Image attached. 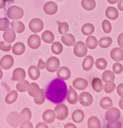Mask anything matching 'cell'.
Returning a JSON list of instances; mask_svg holds the SVG:
<instances>
[{
    "label": "cell",
    "mask_w": 123,
    "mask_h": 128,
    "mask_svg": "<svg viewBox=\"0 0 123 128\" xmlns=\"http://www.w3.org/2000/svg\"><path fill=\"white\" fill-rule=\"evenodd\" d=\"M78 100L80 104L84 106H89L93 102V96L87 92L81 93Z\"/></svg>",
    "instance_id": "obj_9"
},
{
    "label": "cell",
    "mask_w": 123,
    "mask_h": 128,
    "mask_svg": "<svg viewBox=\"0 0 123 128\" xmlns=\"http://www.w3.org/2000/svg\"><path fill=\"white\" fill-rule=\"evenodd\" d=\"M36 128H48V126H47V124H46L44 122H40L38 123L36 127Z\"/></svg>",
    "instance_id": "obj_55"
},
{
    "label": "cell",
    "mask_w": 123,
    "mask_h": 128,
    "mask_svg": "<svg viewBox=\"0 0 123 128\" xmlns=\"http://www.w3.org/2000/svg\"><path fill=\"white\" fill-rule=\"evenodd\" d=\"M29 84V82L26 80L20 81L16 84V90L20 92H25L27 91Z\"/></svg>",
    "instance_id": "obj_39"
},
{
    "label": "cell",
    "mask_w": 123,
    "mask_h": 128,
    "mask_svg": "<svg viewBox=\"0 0 123 128\" xmlns=\"http://www.w3.org/2000/svg\"><path fill=\"white\" fill-rule=\"evenodd\" d=\"M18 98V93L16 90H13L8 93L5 97V102L8 104H11L15 102Z\"/></svg>",
    "instance_id": "obj_33"
},
{
    "label": "cell",
    "mask_w": 123,
    "mask_h": 128,
    "mask_svg": "<svg viewBox=\"0 0 123 128\" xmlns=\"http://www.w3.org/2000/svg\"><path fill=\"white\" fill-rule=\"evenodd\" d=\"M107 2L111 4H115L116 3H117L119 0H107Z\"/></svg>",
    "instance_id": "obj_59"
},
{
    "label": "cell",
    "mask_w": 123,
    "mask_h": 128,
    "mask_svg": "<svg viewBox=\"0 0 123 128\" xmlns=\"http://www.w3.org/2000/svg\"><path fill=\"white\" fill-rule=\"evenodd\" d=\"M24 10L19 7L13 5L10 6L7 11V16L11 20H19L24 16Z\"/></svg>",
    "instance_id": "obj_2"
},
{
    "label": "cell",
    "mask_w": 123,
    "mask_h": 128,
    "mask_svg": "<svg viewBox=\"0 0 123 128\" xmlns=\"http://www.w3.org/2000/svg\"><path fill=\"white\" fill-rule=\"evenodd\" d=\"M78 94L72 87L70 86L67 96V100L68 102L71 104H75L78 102Z\"/></svg>",
    "instance_id": "obj_18"
},
{
    "label": "cell",
    "mask_w": 123,
    "mask_h": 128,
    "mask_svg": "<svg viewBox=\"0 0 123 128\" xmlns=\"http://www.w3.org/2000/svg\"><path fill=\"white\" fill-rule=\"evenodd\" d=\"M14 64L13 58L10 55H6L2 58L0 60V67L4 70L11 68Z\"/></svg>",
    "instance_id": "obj_10"
},
{
    "label": "cell",
    "mask_w": 123,
    "mask_h": 128,
    "mask_svg": "<svg viewBox=\"0 0 123 128\" xmlns=\"http://www.w3.org/2000/svg\"><path fill=\"white\" fill-rule=\"evenodd\" d=\"M112 43V39L109 36L101 38L99 42V45L102 48H107L111 46Z\"/></svg>",
    "instance_id": "obj_38"
},
{
    "label": "cell",
    "mask_w": 123,
    "mask_h": 128,
    "mask_svg": "<svg viewBox=\"0 0 123 128\" xmlns=\"http://www.w3.org/2000/svg\"><path fill=\"white\" fill-rule=\"evenodd\" d=\"M57 76L59 78L67 80H69L71 76V72L67 67H61L59 68L57 72Z\"/></svg>",
    "instance_id": "obj_14"
},
{
    "label": "cell",
    "mask_w": 123,
    "mask_h": 128,
    "mask_svg": "<svg viewBox=\"0 0 123 128\" xmlns=\"http://www.w3.org/2000/svg\"><path fill=\"white\" fill-rule=\"evenodd\" d=\"M41 38L37 34L30 36L28 38L27 43L29 47L32 49H36L41 45Z\"/></svg>",
    "instance_id": "obj_11"
},
{
    "label": "cell",
    "mask_w": 123,
    "mask_h": 128,
    "mask_svg": "<svg viewBox=\"0 0 123 128\" xmlns=\"http://www.w3.org/2000/svg\"><path fill=\"white\" fill-rule=\"evenodd\" d=\"M95 31V27L91 23H86L81 28V32L84 35L89 36Z\"/></svg>",
    "instance_id": "obj_34"
},
{
    "label": "cell",
    "mask_w": 123,
    "mask_h": 128,
    "mask_svg": "<svg viewBox=\"0 0 123 128\" xmlns=\"http://www.w3.org/2000/svg\"><path fill=\"white\" fill-rule=\"evenodd\" d=\"M86 45L90 49H95L98 45V41L94 36H89L86 40Z\"/></svg>",
    "instance_id": "obj_36"
},
{
    "label": "cell",
    "mask_w": 123,
    "mask_h": 128,
    "mask_svg": "<svg viewBox=\"0 0 123 128\" xmlns=\"http://www.w3.org/2000/svg\"><path fill=\"white\" fill-rule=\"evenodd\" d=\"M29 28L34 33H38L42 31L44 24L43 20L39 18H34L31 20L29 23Z\"/></svg>",
    "instance_id": "obj_7"
},
{
    "label": "cell",
    "mask_w": 123,
    "mask_h": 128,
    "mask_svg": "<svg viewBox=\"0 0 123 128\" xmlns=\"http://www.w3.org/2000/svg\"><path fill=\"white\" fill-rule=\"evenodd\" d=\"M10 25V21L7 18H0V31H6L9 28Z\"/></svg>",
    "instance_id": "obj_43"
},
{
    "label": "cell",
    "mask_w": 123,
    "mask_h": 128,
    "mask_svg": "<svg viewBox=\"0 0 123 128\" xmlns=\"http://www.w3.org/2000/svg\"><path fill=\"white\" fill-rule=\"evenodd\" d=\"M105 117L108 122L118 121L121 117V112L116 108H110L106 112Z\"/></svg>",
    "instance_id": "obj_8"
},
{
    "label": "cell",
    "mask_w": 123,
    "mask_h": 128,
    "mask_svg": "<svg viewBox=\"0 0 123 128\" xmlns=\"http://www.w3.org/2000/svg\"><path fill=\"white\" fill-rule=\"evenodd\" d=\"M111 58L116 62H121L123 60V50L120 48H115L110 53Z\"/></svg>",
    "instance_id": "obj_19"
},
{
    "label": "cell",
    "mask_w": 123,
    "mask_h": 128,
    "mask_svg": "<svg viewBox=\"0 0 123 128\" xmlns=\"http://www.w3.org/2000/svg\"><path fill=\"white\" fill-rule=\"evenodd\" d=\"M117 91L120 96L121 98H123V83L118 85L117 88Z\"/></svg>",
    "instance_id": "obj_50"
},
{
    "label": "cell",
    "mask_w": 123,
    "mask_h": 128,
    "mask_svg": "<svg viewBox=\"0 0 123 128\" xmlns=\"http://www.w3.org/2000/svg\"><path fill=\"white\" fill-rule=\"evenodd\" d=\"M56 118V115L54 111L48 109L46 110L43 115V119L44 122L46 124H52Z\"/></svg>",
    "instance_id": "obj_15"
},
{
    "label": "cell",
    "mask_w": 123,
    "mask_h": 128,
    "mask_svg": "<svg viewBox=\"0 0 123 128\" xmlns=\"http://www.w3.org/2000/svg\"><path fill=\"white\" fill-rule=\"evenodd\" d=\"M92 87L96 92H101L103 89V84L102 80L99 78H94L92 81Z\"/></svg>",
    "instance_id": "obj_35"
},
{
    "label": "cell",
    "mask_w": 123,
    "mask_h": 128,
    "mask_svg": "<svg viewBox=\"0 0 123 128\" xmlns=\"http://www.w3.org/2000/svg\"><path fill=\"white\" fill-rule=\"evenodd\" d=\"M118 7L120 11L123 12V0H119L118 3Z\"/></svg>",
    "instance_id": "obj_54"
},
{
    "label": "cell",
    "mask_w": 123,
    "mask_h": 128,
    "mask_svg": "<svg viewBox=\"0 0 123 128\" xmlns=\"http://www.w3.org/2000/svg\"><path fill=\"white\" fill-rule=\"evenodd\" d=\"M84 119V113L82 110H76L72 114V120L74 122L79 124Z\"/></svg>",
    "instance_id": "obj_29"
},
{
    "label": "cell",
    "mask_w": 123,
    "mask_h": 128,
    "mask_svg": "<svg viewBox=\"0 0 123 128\" xmlns=\"http://www.w3.org/2000/svg\"><path fill=\"white\" fill-rule=\"evenodd\" d=\"M19 115L22 123L30 121L32 118L31 111L30 109L28 108H24L21 112H20Z\"/></svg>",
    "instance_id": "obj_31"
},
{
    "label": "cell",
    "mask_w": 123,
    "mask_h": 128,
    "mask_svg": "<svg viewBox=\"0 0 123 128\" xmlns=\"http://www.w3.org/2000/svg\"><path fill=\"white\" fill-rule=\"evenodd\" d=\"M26 50L25 45L22 42H17L12 47V52L16 56H20L24 54Z\"/></svg>",
    "instance_id": "obj_23"
},
{
    "label": "cell",
    "mask_w": 123,
    "mask_h": 128,
    "mask_svg": "<svg viewBox=\"0 0 123 128\" xmlns=\"http://www.w3.org/2000/svg\"><path fill=\"white\" fill-rule=\"evenodd\" d=\"M118 42L119 46L123 49V33L121 34L118 38Z\"/></svg>",
    "instance_id": "obj_53"
},
{
    "label": "cell",
    "mask_w": 123,
    "mask_h": 128,
    "mask_svg": "<svg viewBox=\"0 0 123 128\" xmlns=\"http://www.w3.org/2000/svg\"><path fill=\"white\" fill-rule=\"evenodd\" d=\"M3 76V71L2 70V69L0 68V80H1Z\"/></svg>",
    "instance_id": "obj_60"
},
{
    "label": "cell",
    "mask_w": 123,
    "mask_h": 128,
    "mask_svg": "<svg viewBox=\"0 0 123 128\" xmlns=\"http://www.w3.org/2000/svg\"><path fill=\"white\" fill-rule=\"evenodd\" d=\"M46 64L47 70L51 73L56 72L59 69L60 66L59 60L55 56L50 58L47 60Z\"/></svg>",
    "instance_id": "obj_5"
},
{
    "label": "cell",
    "mask_w": 123,
    "mask_h": 128,
    "mask_svg": "<svg viewBox=\"0 0 123 128\" xmlns=\"http://www.w3.org/2000/svg\"><path fill=\"white\" fill-rule=\"evenodd\" d=\"M57 4L53 1H49L46 3L44 6V12L50 16L54 15L58 11Z\"/></svg>",
    "instance_id": "obj_12"
},
{
    "label": "cell",
    "mask_w": 123,
    "mask_h": 128,
    "mask_svg": "<svg viewBox=\"0 0 123 128\" xmlns=\"http://www.w3.org/2000/svg\"><path fill=\"white\" fill-rule=\"evenodd\" d=\"M94 65V58L91 56H88L85 58L82 63V67L84 70L88 71L93 67Z\"/></svg>",
    "instance_id": "obj_25"
},
{
    "label": "cell",
    "mask_w": 123,
    "mask_h": 128,
    "mask_svg": "<svg viewBox=\"0 0 123 128\" xmlns=\"http://www.w3.org/2000/svg\"><path fill=\"white\" fill-rule=\"evenodd\" d=\"M28 72L30 78L33 80H38L40 76L39 69L35 66H30L28 70Z\"/></svg>",
    "instance_id": "obj_22"
},
{
    "label": "cell",
    "mask_w": 123,
    "mask_h": 128,
    "mask_svg": "<svg viewBox=\"0 0 123 128\" xmlns=\"http://www.w3.org/2000/svg\"><path fill=\"white\" fill-rule=\"evenodd\" d=\"M3 38L5 42L8 43H12L16 38L15 32L12 28H8L5 31L3 35Z\"/></svg>",
    "instance_id": "obj_17"
},
{
    "label": "cell",
    "mask_w": 123,
    "mask_h": 128,
    "mask_svg": "<svg viewBox=\"0 0 123 128\" xmlns=\"http://www.w3.org/2000/svg\"><path fill=\"white\" fill-rule=\"evenodd\" d=\"M81 6L87 11L94 10L96 6V3L95 0H82L81 1Z\"/></svg>",
    "instance_id": "obj_30"
},
{
    "label": "cell",
    "mask_w": 123,
    "mask_h": 128,
    "mask_svg": "<svg viewBox=\"0 0 123 128\" xmlns=\"http://www.w3.org/2000/svg\"><path fill=\"white\" fill-rule=\"evenodd\" d=\"M88 82L84 78H77L73 82L74 88L78 90H84L88 87Z\"/></svg>",
    "instance_id": "obj_13"
},
{
    "label": "cell",
    "mask_w": 123,
    "mask_h": 128,
    "mask_svg": "<svg viewBox=\"0 0 123 128\" xmlns=\"http://www.w3.org/2000/svg\"><path fill=\"white\" fill-rule=\"evenodd\" d=\"M7 121L8 124L12 128H17L22 123L19 114L16 111L9 113L7 118Z\"/></svg>",
    "instance_id": "obj_4"
},
{
    "label": "cell",
    "mask_w": 123,
    "mask_h": 128,
    "mask_svg": "<svg viewBox=\"0 0 123 128\" xmlns=\"http://www.w3.org/2000/svg\"><path fill=\"white\" fill-rule=\"evenodd\" d=\"M42 40L48 44L53 43L54 39L55 36L52 31L50 30H46L44 32L42 36Z\"/></svg>",
    "instance_id": "obj_28"
},
{
    "label": "cell",
    "mask_w": 123,
    "mask_h": 128,
    "mask_svg": "<svg viewBox=\"0 0 123 128\" xmlns=\"http://www.w3.org/2000/svg\"><path fill=\"white\" fill-rule=\"evenodd\" d=\"M20 128H33V126L32 124L29 122H23L20 126Z\"/></svg>",
    "instance_id": "obj_51"
},
{
    "label": "cell",
    "mask_w": 123,
    "mask_h": 128,
    "mask_svg": "<svg viewBox=\"0 0 123 128\" xmlns=\"http://www.w3.org/2000/svg\"><path fill=\"white\" fill-rule=\"evenodd\" d=\"M56 118L59 120H63L66 119L68 115V109L67 106L64 104H57L54 109Z\"/></svg>",
    "instance_id": "obj_3"
},
{
    "label": "cell",
    "mask_w": 123,
    "mask_h": 128,
    "mask_svg": "<svg viewBox=\"0 0 123 128\" xmlns=\"http://www.w3.org/2000/svg\"><path fill=\"white\" fill-rule=\"evenodd\" d=\"M102 27L106 34H109L111 31L112 26L109 21L107 20H104L102 23Z\"/></svg>",
    "instance_id": "obj_46"
},
{
    "label": "cell",
    "mask_w": 123,
    "mask_h": 128,
    "mask_svg": "<svg viewBox=\"0 0 123 128\" xmlns=\"http://www.w3.org/2000/svg\"><path fill=\"white\" fill-rule=\"evenodd\" d=\"M46 63L42 59H39L37 65V68L40 70H43L46 68Z\"/></svg>",
    "instance_id": "obj_52"
},
{
    "label": "cell",
    "mask_w": 123,
    "mask_h": 128,
    "mask_svg": "<svg viewBox=\"0 0 123 128\" xmlns=\"http://www.w3.org/2000/svg\"><path fill=\"white\" fill-rule=\"evenodd\" d=\"M74 53L75 55L78 58L85 56L87 53V48L83 42H78L75 44L74 48Z\"/></svg>",
    "instance_id": "obj_6"
},
{
    "label": "cell",
    "mask_w": 123,
    "mask_h": 128,
    "mask_svg": "<svg viewBox=\"0 0 123 128\" xmlns=\"http://www.w3.org/2000/svg\"><path fill=\"white\" fill-rule=\"evenodd\" d=\"M11 28L17 34L23 33L25 31V26L23 22L19 20H13L11 23Z\"/></svg>",
    "instance_id": "obj_24"
},
{
    "label": "cell",
    "mask_w": 123,
    "mask_h": 128,
    "mask_svg": "<svg viewBox=\"0 0 123 128\" xmlns=\"http://www.w3.org/2000/svg\"><path fill=\"white\" fill-rule=\"evenodd\" d=\"M51 49L54 54L56 55H59L63 51V46L61 42H56L53 43L51 46Z\"/></svg>",
    "instance_id": "obj_41"
},
{
    "label": "cell",
    "mask_w": 123,
    "mask_h": 128,
    "mask_svg": "<svg viewBox=\"0 0 123 128\" xmlns=\"http://www.w3.org/2000/svg\"><path fill=\"white\" fill-rule=\"evenodd\" d=\"M116 88V84L115 82H109L105 83V84L103 86V89L104 91L107 93L110 94L113 92Z\"/></svg>",
    "instance_id": "obj_44"
},
{
    "label": "cell",
    "mask_w": 123,
    "mask_h": 128,
    "mask_svg": "<svg viewBox=\"0 0 123 128\" xmlns=\"http://www.w3.org/2000/svg\"><path fill=\"white\" fill-rule=\"evenodd\" d=\"M100 106L102 109L107 110L112 107L113 102L110 98L104 97L101 100Z\"/></svg>",
    "instance_id": "obj_32"
},
{
    "label": "cell",
    "mask_w": 123,
    "mask_h": 128,
    "mask_svg": "<svg viewBox=\"0 0 123 128\" xmlns=\"http://www.w3.org/2000/svg\"><path fill=\"white\" fill-rule=\"evenodd\" d=\"M11 48L12 46L10 43L4 41L0 42V50H1L4 52H8Z\"/></svg>",
    "instance_id": "obj_47"
},
{
    "label": "cell",
    "mask_w": 123,
    "mask_h": 128,
    "mask_svg": "<svg viewBox=\"0 0 123 128\" xmlns=\"http://www.w3.org/2000/svg\"><path fill=\"white\" fill-rule=\"evenodd\" d=\"M5 1H7V2H9V1H11V0H5Z\"/></svg>",
    "instance_id": "obj_61"
},
{
    "label": "cell",
    "mask_w": 123,
    "mask_h": 128,
    "mask_svg": "<svg viewBox=\"0 0 123 128\" xmlns=\"http://www.w3.org/2000/svg\"><path fill=\"white\" fill-rule=\"evenodd\" d=\"M67 88L64 81L58 78H55L47 86L45 90V96L54 104L63 102L67 93Z\"/></svg>",
    "instance_id": "obj_1"
},
{
    "label": "cell",
    "mask_w": 123,
    "mask_h": 128,
    "mask_svg": "<svg viewBox=\"0 0 123 128\" xmlns=\"http://www.w3.org/2000/svg\"><path fill=\"white\" fill-rule=\"evenodd\" d=\"M34 100L38 105L43 104L45 102V94L43 89H40V91L37 96L34 98Z\"/></svg>",
    "instance_id": "obj_40"
},
{
    "label": "cell",
    "mask_w": 123,
    "mask_h": 128,
    "mask_svg": "<svg viewBox=\"0 0 123 128\" xmlns=\"http://www.w3.org/2000/svg\"><path fill=\"white\" fill-rule=\"evenodd\" d=\"M64 128H76L77 127L76 126L73 124H71V123H69L67 124H66L65 125Z\"/></svg>",
    "instance_id": "obj_57"
},
{
    "label": "cell",
    "mask_w": 123,
    "mask_h": 128,
    "mask_svg": "<svg viewBox=\"0 0 123 128\" xmlns=\"http://www.w3.org/2000/svg\"><path fill=\"white\" fill-rule=\"evenodd\" d=\"M87 126L89 128H101V122L98 117L91 116L88 120Z\"/></svg>",
    "instance_id": "obj_37"
},
{
    "label": "cell",
    "mask_w": 123,
    "mask_h": 128,
    "mask_svg": "<svg viewBox=\"0 0 123 128\" xmlns=\"http://www.w3.org/2000/svg\"><path fill=\"white\" fill-rule=\"evenodd\" d=\"M102 80L105 83L114 82L115 80V73L110 70L105 71L102 74Z\"/></svg>",
    "instance_id": "obj_27"
},
{
    "label": "cell",
    "mask_w": 123,
    "mask_h": 128,
    "mask_svg": "<svg viewBox=\"0 0 123 128\" xmlns=\"http://www.w3.org/2000/svg\"><path fill=\"white\" fill-rule=\"evenodd\" d=\"M95 65L99 70H104L107 66V62L104 58H100L96 61Z\"/></svg>",
    "instance_id": "obj_42"
},
{
    "label": "cell",
    "mask_w": 123,
    "mask_h": 128,
    "mask_svg": "<svg viewBox=\"0 0 123 128\" xmlns=\"http://www.w3.org/2000/svg\"><path fill=\"white\" fill-rule=\"evenodd\" d=\"M122 123L120 122L115 121L109 122L106 126L107 128H122Z\"/></svg>",
    "instance_id": "obj_49"
},
{
    "label": "cell",
    "mask_w": 123,
    "mask_h": 128,
    "mask_svg": "<svg viewBox=\"0 0 123 128\" xmlns=\"http://www.w3.org/2000/svg\"><path fill=\"white\" fill-rule=\"evenodd\" d=\"M69 30V26L66 22H62L59 24L58 32L60 34L64 35L67 33Z\"/></svg>",
    "instance_id": "obj_45"
},
{
    "label": "cell",
    "mask_w": 123,
    "mask_h": 128,
    "mask_svg": "<svg viewBox=\"0 0 123 128\" xmlns=\"http://www.w3.org/2000/svg\"><path fill=\"white\" fill-rule=\"evenodd\" d=\"M119 106L120 109L123 110V98H122L120 100L119 102Z\"/></svg>",
    "instance_id": "obj_58"
},
{
    "label": "cell",
    "mask_w": 123,
    "mask_h": 128,
    "mask_svg": "<svg viewBox=\"0 0 123 128\" xmlns=\"http://www.w3.org/2000/svg\"><path fill=\"white\" fill-rule=\"evenodd\" d=\"M112 70H113L114 73L117 74H119L123 72V66L121 63L118 62L114 64L113 66H112Z\"/></svg>",
    "instance_id": "obj_48"
},
{
    "label": "cell",
    "mask_w": 123,
    "mask_h": 128,
    "mask_svg": "<svg viewBox=\"0 0 123 128\" xmlns=\"http://www.w3.org/2000/svg\"><path fill=\"white\" fill-rule=\"evenodd\" d=\"M27 91L30 96L34 98L39 93L40 91V88L38 84L35 82H32L30 84Z\"/></svg>",
    "instance_id": "obj_26"
},
{
    "label": "cell",
    "mask_w": 123,
    "mask_h": 128,
    "mask_svg": "<svg viewBox=\"0 0 123 128\" xmlns=\"http://www.w3.org/2000/svg\"><path fill=\"white\" fill-rule=\"evenodd\" d=\"M6 5V1L5 0H0V9H3Z\"/></svg>",
    "instance_id": "obj_56"
},
{
    "label": "cell",
    "mask_w": 123,
    "mask_h": 128,
    "mask_svg": "<svg viewBox=\"0 0 123 128\" xmlns=\"http://www.w3.org/2000/svg\"><path fill=\"white\" fill-rule=\"evenodd\" d=\"M61 40L63 44L67 46H73L76 43L75 38L73 35L70 34H64L61 38Z\"/></svg>",
    "instance_id": "obj_21"
},
{
    "label": "cell",
    "mask_w": 123,
    "mask_h": 128,
    "mask_svg": "<svg viewBox=\"0 0 123 128\" xmlns=\"http://www.w3.org/2000/svg\"><path fill=\"white\" fill-rule=\"evenodd\" d=\"M26 76V72L23 69L21 68H17L13 72L12 80L17 82L22 81L25 78Z\"/></svg>",
    "instance_id": "obj_16"
},
{
    "label": "cell",
    "mask_w": 123,
    "mask_h": 128,
    "mask_svg": "<svg viewBox=\"0 0 123 128\" xmlns=\"http://www.w3.org/2000/svg\"><path fill=\"white\" fill-rule=\"evenodd\" d=\"M105 15L107 18L115 20L118 18L119 16L118 10L114 7H108L105 12Z\"/></svg>",
    "instance_id": "obj_20"
}]
</instances>
